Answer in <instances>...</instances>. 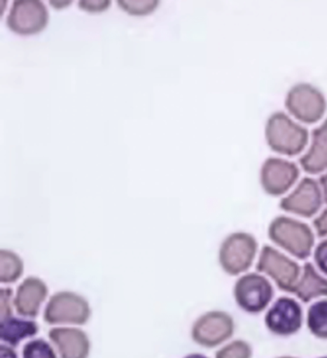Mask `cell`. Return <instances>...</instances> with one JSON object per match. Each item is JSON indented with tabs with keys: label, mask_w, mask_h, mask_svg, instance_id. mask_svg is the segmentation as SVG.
Listing matches in <instances>:
<instances>
[{
	"label": "cell",
	"mask_w": 327,
	"mask_h": 358,
	"mask_svg": "<svg viewBox=\"0 0 327 358\" xmlns=\"http://www.w3.org/2000/svg\"><path fill=\"white\" fill-rule=\"evenodd\" d=\"M49 339L56 347L60 358H88L90 340L81 329L74 327H55L48 333Z\"/></svg>",
	"instance_id": "cell-13"
},
{
	"label": "cell",
	"mask_w": 327,
	"mask_h": 358,
	"mask_svg": "<svg viewBox=\"0 0 327 358\" xmlns=\"http://www.w3.org/2000/svg\"><path fill=\"white\" fill-rule=\"evenodd\" d=\"M277 358H297V357H288V355H284V357H277Z\"/></svg>",
	"instance_id": "cell-30"
},
{
	"label": "cell",
	"mask_w": 327,
	"mask_h": 358,
	"mask_svg": "<svg viewBox=\"0 0 327 358\" xmlns=\"http://www.w3.org/2000/svg\"><path fill=\"white\" fill-rule=\"evenodd\" d=\"M233 297L240 310L249 315H259L268 310L274 297V289L265 275L246 272L236 280Z\"/></svg>",
	"instance_id": "cell-4"
},
{
	"label": "cell",
	"mask_w": 327,
	"mask_h": 358,
	"mask_svg": "<svg viewBox=\"0 0 327 358\" xmlns=\"http://www.w3.org/2000/svg\"><path fill=\"white\" fill-rule=\"evenodd\" d=\"M48 10L40 0H17L8 15L7 25L19 35H35L48 24Z\"/></svg>",
	"instance_id": "cell-12"
},
{
	"label": "cell",
	"mask_w": 327,
	"mask_h": 358,
	"mask_svg": "<svg viewBox=\"0 0 327 358\" xmlns=\"http://www.w3.org/2000/svg\"><path fill=\"white\" fill-rule=\"evenodd\" d=\"M111 2L110 0L107 1V0H97V1H80L79 6L84 11H88L90 13L95 12H103L105 10L109 9V7L111 6Z\"/></svg>",
	"instance_id": "cell-26"
},
{
	"label": "cell",
	"mask_w": 327,
	"mask_h": 358,
	"mask_svg": "<svg viewBox=\"0 0 327 358\" xmlns=\"http://www.w3.org/2000/svg\"><path fill=\"white\" fill-rule=\"evenodd\" d=\"M92 316V308L82 295L72 292H58L49 298L44 308L43 320L48 325L82 326Z\"/></svg>",
	"instance_id": "cell-5"
},
{
	"label": "cell",
	"mask_w": 327,
	"mask_h": 358,
	"mask_svg": "<svg viewBox=\"0 0 327 358\" xmlns=\"http://www.w3.org/2000/svg\"><path fill=\"white\" fill-rule=\"evenodd\" d=\"M235 319L223 310H210L197 318L191 329L192 340L199 346L212 349L232 338Z\"/></svg>",
	"instance_id": "cell-8"
},
{
	"label": "cell",
	"mask_w": 327,
	"mask_h": 358,
	"mask_svg": "<svg viewBox=\"0 0 327 358\" xmlns=\"http://www.w3.org/2000/svg\"><path fill=\"white\" fill-rule=\"evenodd\" d=\"M253 348L245 340L237 339L218 350L215 358H253Z\"/></svg>",
	"instance_id": "cell-21"
},
{
	"label": "cell",
	"mask_w": 327,
	"mask_h": 358,
	"mask_svg": "<svg viewBox=\"0 0 327 358\" xmlns=\"http://www.w3.org/2000/svg\"><path fill=\"white\" fill-rule=\"evenodd\" d=\"M25 264L22 258L14 251L8 249L0 250V282L1 284H13L22 277Z\"/></svg>",
	"instance_id": "cell-19"
},
{
	"label": "cell",
	"mask_w": 327,
	"mask_h": 358,
	"mask_svg": "<svg viewBox=\"0 0 327 358\" xmlns=\"http://www.w3.org/2000/svg\"><path fill=\"white\" fill-rule=\"evenodd\" d=\"M319 183H320L321 191H323L324 203L327 205V173L321 176Z\"/></svg>",
	"instance_id": "cell-28"
},
{
	"label": "cell",
	"mask_w": 327,
	"mask_h": 358,
	"mask_svg": "<svg viewBox=\"0 0 327 358\" xmlns=\"http://www.w3.org/2000/svg\"><path fill=\"white\" fill-rule=\"evenodd\" d=\"M305 320L302 305L294 298H277L265 315V326L274 336L288 337L300 331Z\"/></svg>",
	"instance_id": "cell-9"
},
{
	"label": "cell",
	"mask_w": 327,
	"mask_h": 358,
	"mask_svg": "<svg viewBox=\"0 0 327 358\" xmlns=\"http://www.w3.org/2000/svg\"><path fill=\"white\" fill-rule=\"evenodd\" d=\"M300 167L309 175H319L327 169V118L312 131L311 145L298 160Z\"/></svg>",
	"instance_id": "cell-15"
},
{
	"label": "cell",
	"mask_w": 327,
	"mask_h": 358,
	"mask_svg": "<svg viewBox=\"0 0 327 358\" xmlns=\"http://www.w3.org/2000/svg\"><path fill=\"white\" fill-rule=\"evenodd\" d=\"M265 138L270 149L277 154L295 157L307 146L309 131L286 113L277 111L266 122Z\"/></svg>",
	"instance_id": "cell-2"
},
{
	"label": "cell",
	"mask_w": 327,
	"mask_h": 358,
	"mask_svg": "<svg viewBox=\"0 0 327 358\" xmlns=\"http://www.w3.org/2000/svg\"><path fill=\"white\" fill-rule=\"evenodd\" d=\"M319 358H327V357H319Z\"/></svg>",
	"instance_id": "cell-31"
},
{
	"label": "cell",
	"mask_w": 327,
	"mask_h": 358,
	"mask_svg": "<svg viewBox=\"0 0 327 358\" xmlns=\"http://www.w3.org/2000/svg\"><path fill=\"white\" fill-rule=\"evenodd\" d=\"M22 358H58L54 348L44 339L28 341L22 349Z\"/></svg>",
	"instance_id": "cell-20"
},
{
	"label": "cell",
	"mask_w": 327,
	"mask_h": 358,
	"mask_svg": "<svg viewBox=\"0 0 327 358\" xmlns=\"http://www.w3.org/2000/svg\"><path fill=\"white\" fill-rule=\"evenodd\" d=\"M0 358H19L14 348L8 346V345L1 344L0 346Z\"/></svg>",
	"instance_id": "cell-27"
},
{
	"label": "cell",
	"mask_w": 327,
	"mask_h": 358,
	"mask_svg": "<svg viewBox=\"0 0 327 358\" xmlns=\"http://www.w3.org/2000/svg\"><path fill=\"white\" fill-rule=\"evenodd\" d=\"M39 333V326L35 321L14 316L0 319V339L2 344L10 347L19 346L23 340L31 338Z\"/></svg>",
	"instance_id": "cell-17"
},
{
	"label": "cell",
	"mask_w": 327,
	"mask_h": 358,
	"mask_svg": "<svg viewBox=\"0 0 327 358\" xmlns=\"http://www.w3.org/2000/svg\"><path fill=\"white\" fill-rule=\"evenodd\" d=\"M300 171L292 161L279 157H269L260 169V185L271 196H280L288 193L298 182Z\"/></svg>",
	"instance_id": "cell-11"
},
{
	"label": "cell",
	"mask_w": 327,
	"mask_h": 358,
	"mask_svg": "<svg viewBox=\"0 0 327 358\" xmlns=\"http://www.w3.org/2000/svg\"><path fill=\"white\" fill-rule=\"evenodd\" d=\"M270 241L300 261H305L315 248V234L307 223L294 217L279 216L269 224Z\"/></svg>",
	"instance_id": "cell-1"
},
{
	"label": "cell",
	"mask_w": 327,
	"mask_h": 358,
	"mask_svg": "<svg viewBox=\"0 0 327 358\" xmlns=\"http://www.w3.org/2000/svg\"><path fill=\"white\" fill-rule=\"evenodd\" d=\"M13 290L9 287H2L0 292V319H4L12 316Z\"/></svg>",
	"instance_id": "cell-24"
},
{
	"label": "cell",
	"mask_w": 327,
	"mask_h": 358,
	"mask_svg": "<svg viewBox=\"0 0 327 358\" xmlns=\"http://www.w3.org/2000/svg\"><path fill=\"white\" fill-rule=\"evenodd\" d=\"M320 183L312 178H303L297 187L279 202L282 211L311 219L316 216L323 204Z\"/></svg>",
	"instance_id": "cell-10"
},
{
	"label": "cell",
	"mask_w": 327,
	"mask_h": 358,
	"mask_svg": "<svg viewBox=\"0 0 327 358\" xmlns=\"http://www.w3.org/2000/svg\"><path fill=\"white\" fill-rule=\"evenodd\" d=\"M183 358H209L206 357V355H202V354H190L186 355V357H184Z\"/></svg>",
	"instance_id": "cell-29"
},
{
	"label": "cell",
	"mask_w": 327,
	"mask_h": 358,
	"mask_svg": "<svg viewBox=\"0 0 327 358\" xmlns=\"http://www.w3.org/2000/svg\"><path fill=\"white\" fill-rule=\"evenodd\" d=\"M256 271L271 279L279 289L291 294L302 275V267L279 249L266 245L258 254Z\"/></svg>",
	"instance_id": "cell-6"
},
{
	"label": "cell",
	"mask_w": 327,
	"mask_h": 358,
	"mask_svg": "<svg viewBox=\"0 0 327 358\" xmlns=\"http://www.w3.org/2000/svg\"><path fill=\"white\" fill-rule=\"evenodd\" d=\"M291 294L295 295L303 303L319 298H327V277L307 262L303 264L302 275Z\"/></svg>",
	"instance_id": "cell-16"
},
{
	"label": "cell",
	"mask_w": 327,
	"mask_h": 358,
	"mask_svg": "<svg viewBox=\"0 0 327 358\" xmlns=\"http://www.w3.org/2000/svg\"><path fill=\"white\" fill-rule=\"evenodd\" d=\"M313 258L316 269L327 277V238H323L315 246Z\"/></svg>",
	"instance_id": "cell-23"
},
{
	"label": "cell",
	"mask_w": 327,
	"mask_h": 358,
	"mask_svg": "<svg viewBox=\"0 0 327 358\" xmlns=\"http://www.w3.org/2000/svg\"><path fill=\"white\" fill-rule=\"evenodd\" d=\"M124 11L132 15H146L157 9L158 1L154 0H139V1H118Z\"/></svg>",
	"instance_id": "cell-22"
},
{
	"label": "cell",
	"mask_w": 327,
	"mask_h": 358,
	"mask_svg": "<svg viewBox=\"0 0 327 358\" xmlns=\"http://www.w3.org/2000/svg\"><path fill=\"white\" fill-rule=\"evenodd\" d=\"M285 108L291 115L305 124L321 120L327 110L326 96L307 83L293 85L285 98Z\"/></svg>",
	"instance_id": "cell-7"
},
{
	"label": "cell",
	"mask_w": 327,
	"mask_h": 358,
	"mask_svg": "<svg viewBox=\"0 0 327 358\" xmlns=\"http://www.w3.org/2000/svg\"><path fill=\"white\" fill-rule=\"evenodd\" d=\"M258 253V241L250 233H232L221 243L218 261L230 276H241L253 266Z\"/></svg>",
	"instance_id": "cell-3"
},
{
	"label": "cell",
	"mask_w": 327,
	"mask_h": 358,
	"mask_svg": "<svg viewBox=\"0 0 327 358\" xmlns=\"http://www.w3.org/2000/svg\"><path fill=\"white\" fill-rule=\"evenodd\" d=\"M313 227L319 238H327V207L314 219Z\"/></svg>",
	"instance_id": "cell-25"
},
{
	"label": "cell",
	"mask_w": 327,
	"mask_h": 358,
	"mask_svg": "<svg viewBox=\"0 0 327 358\" xmlns=\"http://www.w3.org/2000/svg\"><path fill=\"white\" fill-rule=\"evenodd\" d=\"M48 287L43 280L29 276L18 287L14 298V307L23 318L37 317L41 305L48 296Z\"/></svg>",
	"instance_id": "cell-14"
},
{
	"label": "cell",
	"mask_w": 327,
	"mask_h": 358,
	"mask_svg": "<svg viewBox=\"0 0 327 358\" xmlns=\"http://www.w3.org/2000/svg\"><path fill=\"white\" fill-rule=\"evenodd\" d=\"M306 325L312 336L327 340V298L316 301L309 307Z\"/></svg>",
	"instance_id": "cell-18"
}]
</instances>
